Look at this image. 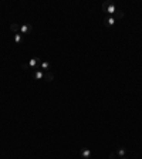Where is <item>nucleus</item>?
<instances>
[{
    "label": "nucleus",
    "instance_id": "1",
    "mask_svg": "<svg viewBox=\"0 0 142 159\" xmlns=\"http://www.w3.org/2000/svg\"><path fill=\"white\" fill-rule=\"evenodd\" d=\"M40 57H31L30 60H29V63H23L21 64V68L23 70H30V68H34L37 70L38 68V64H40Z\"/></svg>",
    "mask_w": 142,
    "mask_h": 159
},
{
    "label": "nucleus",
    "instance_id": "2",
    "mask_svg": "<svg viewBox=\"0 0 142 159\" xmlns=\"http://www.w3.org/2000/svg\"><path fill=\"white\" fill-rule=\"evenodd\" d=\"M101 7H102V12L106 13L108 16H114L117 13V6L114 3H111V1H104L101 4Z\"/></svg>",
    "mask_w": 142,
    "mask_h": 159
},
{
    "label": "nucleus",
    "instance_id": "3",
    "mask_svg": "<svg viewBox=\"0 0 142 159\" xmlns=\"http://www.w3.org/2000/svg\"><path fill=\"white\" fill-rule=\"evenodd\" d=\"M31 31H33V26L31 24L26 23V24H21L20 26V33L21 34H30Z\"/></svg>",
    "mask_w": 142,
    "mask_h": 159
},
{
    "label": "nucleus",
    "instance_id": "4",
    "mask_svg": "<svg viewBox=\"0 0 142 159\" xmlns=\"http://www.w3.org/2000/svg\"><path fill=\"white\" fill-rule=\"evenodd\" d=\"M80 156L83 159H89L92 156V151H91L89 148H83V149L80 151Z\"/></svg>",
    "mask_w": 142,
    "mask_h": 159
},
{
    "label": "nucleus",
    "instance_id": "5",
    "mask_svg": "<svg viewBox=\"0 0 142 159\" xmlns=\"http://www.w3.org/2000/svg\"><path fill=\"white\" fill-rule=\"evenodd\" d=\"M115 23H117V20H115L114 16H106V17L104 18V24H105V27H112Z\"/></svg>",
    "mask_w": 142,
    "mask_h": 159
},
{
    "label": "nucleus",
    "instance_id": "6",
    "mask_svg": "<svg viewBox=\"0 0 142 159\" xmlns=\"http://www.w3.org/2000/svg\"><path fill=\"white\" fill-rule=\"evenodd\" d=\"M50 67H51V64H50L48 61H40V64H38V68H37V70L50 71Z\"/></svg>",
    "mask_w": 142,
    "mask_h": 159
},
{
    "label": "nucleus",
    "instance_id": "7",
    "mask_svg": "<svg viewBox=\"0 0 142 159\" xmlns=\"http://www.w3.org/2000/svg\"><path fill=\"white\" fill-rule=\"evenodd\" d=\"M115 155H117V158L118 159H121V158H126V149L125 148H118L117 149V152H115Z\"/></svg>",
    "mask_w": 142,
    "mask_h": 159
},
{
    "label": "nucleus",
    "instance_id": "8",
    "mask_svg": "<svg viewBox=\"0 0 142 159\" xmlns=\"http://www.w3.org/2000/svg\"><path fill=\"white\" fill-rule=\"evenodd\" d=\"M33 78H34V80H44V71L34 70L33 71Z\"/></svg>",
    "mask_w": 142,
    "mask_h": 159
},
{
    "label": "nucleus",
    "instance_id": "9",
    "mask_svg": "<svg viewBox=\"0 0 142 159\" xmlns=\"http://www.w3.org/2000/svg\"><path fill=\"white\" fill-rule=\"evenodd\" d=\"M54 80V74L51 71H46L44 72V81H53Z\"/></svg>",
    "mask_w": 142,
    "mask_h": 159
},
{
    "label": "nucleus",
    "instance_id": "10",
    "mask_svg": "<svg viewBox=\"0 0 142 159\" xmlns=\"http://www.w3.org/2000/svg\"><path fill=\"white\" fill-rule=\"evenodd\" d=\"M10 30H12L14 34L20 33V24H17V23H13V24H10Z\"/></svg>",
    "mask_w": 142,
    "mask_h": 159
},
{
    "label": "nucleus",
    "instance_id": "11",
    "mask_svg": "<svg viewBox=\"0 0 142 159\" xmlns=\"http://www.w3.org/2000/svg\"><path fill=\"white\" fill-rule=\"evenodd\" d=\"M21 41H23V34H21V33L14 34V43H16V44H20Z\"/></svg>",
    "mask_w": 142,
    "mask_h": 159
},
{
    "label": "nucleus",
    "instance_id": "12",
    "mask_svg": "<svg viewBox=\"0 0 142 159\" xmlns=\"http://www.w3.org/2000/svg\"><path fill=\"white\" fill-rule=\"evenodd\" d=\"M114 17H115V20H119V18L124 17V12H121V10H117V13L114 14Z\"/></svg>",
    "mask_w": 142,
    "mask_h": 159
},
{
    "label": "nucleus",
    "instance_id": "13",
    "mask_svg": "<svg viewBox=\"0 0 142 159\" xmlns=\"http://www.w3.org/2000/svg\"><path fill=\"white\" fill-rule=\"evenodd\" d=\"M109 159H118L117 158V155H115V152H112V154L109 155Z\"/></svg>",
    "mask_w": 142,
    "mask_h": 159
},
{
    "label": "nucleus",
    "instance_id": "14",
    "mask_svg": "<svg viewBox=\"0 0 142 159\" xmlns=\"http://www.w3.org/2000/svg\"><path fill=\"white\" fill-rule=\"evenodd\" d=\"M121 159H128V158H121Z\"/></svg>",
    "mask_w": 142,
    "mask_h": 159
}]
</instances>
